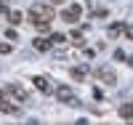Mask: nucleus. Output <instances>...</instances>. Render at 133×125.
<instances>
[{
    "mask_svg": "<svg viewBox=\"0 0 133 125\" xmlns=\"http://www.w3.org/2000/svg\"><path fill=\"white\" fill-rule=\"evenodd\" d=\"M53 16H56L53 5L40 3V5H32V8H29V21H32V24H35L40 32H48V29H51V21H53Z\"/></svg>",
    "mask_w": 133,
    "mask_h": 125,
    "instance_id": "nucleus-1",
    "label": "nucleus"
},
{
    "mask_svg": "<svg viewBox=\"0 0 133 125\" xmlns=\"http://www.w3.org/2000/svg\"><path fill=\"white\" fill-rule=\"evenodd\" d=\"M80 16H83V8L77 5V3H72L69 8L61 11V19L66 21V24H77V21H80Z\"/></svg>",
    "mask_w": 133,
    "mask_h": 125,
    "instance_id": "nucleus-2",
    "label": "nucleus"
},
{
    "mask_svg": "<svg viewBox=\"0 0 133 125\" xmlns=\"http://www.w3.org/2000/svg\"><path fill=\"white\" fill-rule=\"evenodd\" d=\"M56 98L64 101V104H77L75 90H72V88H66V85H59V88H56Z\"/></svg>",
    "mask_w": 133,
    "mask_h": 125,
    "instance_id": "nucleus-3",
    "label": "nucleus"
},
{
    "mask_svg": "<svg viewBox=\"0 0 133 125\" xmlns=\"http://www.w3.org/2000/svg\"><path fill=\"white\" fill-rule=\"evenodd\" d=\"M96 77H98V80H104L107 85H115V83H117V75H115V69H109V67H98V69H96Z\"/></svg>",
    "mask_w": 133,
    "mask_h": 125,
    "instance_id": "nucleus-4",
    "label": "nucleus"
},
{
    "mask_svg": "<svg viewBox=\"0 0 133 125\" xmlns=\"http://www.w3.org/2000/svg\"><path fill=\"white\" fill-rule=\"evenodd\" d=\"M32 83H35V88H37V90H43V93H51V83L45 80V77H35Z\"/></svg>",
    "mask_w": 133,
    "mask_h": 125,
    "instance_id": "nucleus-5",
    "label": "nucleus"
},
{
    "mask_svg": "<svg viewBox=\"0 0 133 125\" xmlns=\"http://www.w3.org/2000/svg\"><path fill=\"white\" fill-rule=\"evenodd\" d=\"M120 117L123 120H133V104H123L120 107Z\"/></svg>",
    "mask_w": 133,
    "mask_h": 125,
    "instance_id": "nucleus-6",
    "label": "nucleus"
},
{
    "mask_svg": "<svg viewBox=\"0 0 133 125\" xmlns=\"http://www.w3.org/2000/svg\"><path fill=\"white\" fill-rule=\"evenodd\" d=\"M123 32H125V27H123V24H112V27H109V37H120Z\"/></svg>",
    "mask_w": 133,
    "mask_h": 125,
    "instance_id": "nucleus-7",
    "label": "nucleus"
},
{
    "mask_svg": "<svg viewBox=\"0 0 133 125\" xmlns=\"http://www.w3.org/2000/svg\"><path fill=\"white\" fill-rule=\"evenodd\" d=\"M32 45H35L37 51H48V48H51V40H43V37H37V40L32 43Z\"/></svg>",
    "mask_w": 133,
    "mask_h": 125,
    "instance_id": "nucleus-8",
    "label": "nucleus"
},
{
    "mask_svg": "<svg viewBox=\"0 0 133 125\" xmlns=\"http://www.w3.org/2000/svg\"><path fill=\"white\" fill-rule=\"evenodd\" d=\"M48 40H51V45H61V43H64L66 37H64V35H59V32H53V35H51Z\"/></svg>",
    "mask_w": 133,
    "mask_h": 125,
    "instance_id": "nucleus-9",
    "label": "nucleus"
},
{
    "mask_svg": "<svg viewBox=\"0 0 133 125\" xmlns=\"http://www.w3.org/2000/svg\"><path fill=\"white\" fill-rule=\"evenodd\" d=\"M8 21H11V24H19V21H21V14H19V11H8Z\"/></svg>",
    "mask_w": 133,
    "mask_h": 125,
    "instance_id": "nucleus-10",
    "label": "nucleus"
},
{
    "mask_svg": "<svg viewBox=\"0 0 133 125\" xmlns=\"http://www.w3.org/2000/svg\"><path fill=\"white\" fill-rule=\"evenodd\" d=\"M69 37H72V43H77V45H83V35H80V32H72Z\"/></svg>",
    "mask_w": 133,
    "mask_h": 125,
    "instance_id": "nucleus-11",
    "label": "nucleus"
},
{
    "mask_svg": "<svg viewBox=\"0 0 133 125\" xmlns=\"http://www.w3.org/2000/svg\"><path fill=\"white\" fill-rule=\"evenodd\" d=\"M72 77H75V80H83V77H85V69H72Z\"/></svg>",
    "mask_w": 133,
    "mask_h": 125,
    "instance_id": "nucleus-12",
    "label": "nucleus"
},
{
    "mask_svg": "<svg viewBox=\"0 0 133 125\" xmlns=\"http://www.w3.org/2000/svg\"><path fill=\"white\" fill-rule=\"evenodd\" d=\"M14 51V45H8V43H0V53H11Z\"/></svg>",
    "mask_w": 133,
    "mask_h": 125,
    "instance_id": "nucleus-13",
    "label": "nucleus"
},
{
    "mask_svg": "<svg viewBox=\"0 0 133 125\" xmlns=\"http://www.w3.org/2000/svg\"><path fill=\"white\" fill-rule=\"evenodd\" d=\"M123 35H125L128 40H133V24H128V27H125V32H123Z\"/></svg>",
    "mask_w": 133,
    "mask_h": 125,
    "instance_id": "nucleus-14",
    "label": "nucleus"
},
{
    "mask_svg": "<svg viewBox=\"0 0 133 125\" xmlns=\"http://www.w3.org/2000/svg\"><path fill=\"white\" fill-rule=\"evenodd\" d=\"M128 64H130V67H133V56H130V59H128Z\"/></svg>",
    "mask_w": 133,
    "mask_h": 125,
    "instance_id": "nucleus-15",
    "label": "nucleus"
},
{
    "mask_svg": "<svg viewBox=\"0 0 133 125\" xmlns=\"http://www.w3.org/2000/svg\"><path fill=\"white\" fill-rule=\"evenodd\" d=\"M53 3H64V0H53Z\"/></svg>",
    "mask_w": 133,
    "mask_h": 125,
    "instance_id": "nucleus-16",
    "label": "nucleus"
}]
</instances>
